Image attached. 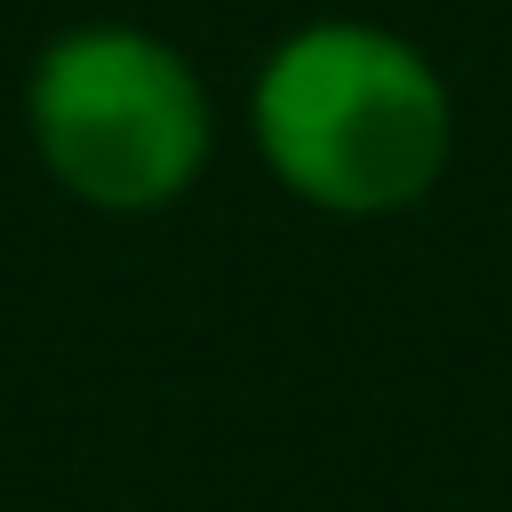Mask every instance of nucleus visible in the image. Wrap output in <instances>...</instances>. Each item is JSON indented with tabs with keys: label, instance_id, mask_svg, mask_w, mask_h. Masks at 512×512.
Instances as JSON below:
<instances>
[{
	"label": "nucleus",
	"instance_id": "obj_2",
	"mask_svg": "<svg viewBox=\"0 0 512 512\" xmlns=\"http://www.w3.org/2000/svg\"><path fill=\"white\" fill-rule=\"evenodd\" d=\"M24 128L40 168L104 208L144 216L208 168V88L144 24H72L24 72Z\"/></svg>",
	"mask_w": 512,
	"mask_h": 512
},
{
	"label": "nucleus",
	"instance_id": "obj_1",
	"mask_svg": "<svg viewBox=\"0 0 512 512\" xmlns=\"http://www.w3.org/2000/svg\"><path fill=\"white\" fill-rule=\"evenodd\" d=\"M264 168L328 216H392L448 160V88L384 24H304L256 72Z\"/></svg>",
	"mask_w": 512,
	"mask_h": 512
}]
</instances>
